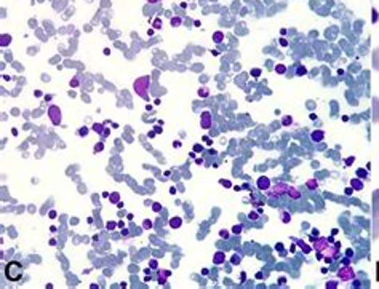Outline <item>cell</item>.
<instances>
[{"label":"cell","instance_id":"cell-1","mask_svg":"<svg viewBox=\"0 0 379 289\" xmlns=\"http://www.w3.org/2000/svg\"><path fill=\"white\" fill-rule=\"evenodd\" d=\"M315 249H317L319 253L325 254L326 261H328V257L335 259V257H338L339 254V243L331 245L328 238H319L317 241H315Z\"/></svg>","mask_w":379,"mask_h":289},{"label":"cell","instance_id":"cell-2","mask_svg":"<svg viewBox=\"0 0 379 289\" xmlns=\"http://www.w3.org/2000/svg\"><path fill=\"white\" fill-rule=\"evenodd\" d=\"M5 277H7L8 281H19L21 277H23V265L17 261L8 262L5 265Z\"/></svg>","mask_w":379,"mask_h":289},{"label":"cell","instance_id":"cell-3","mask_svg":"<svg viewBox=\"0 0 379 289\" xmlns=\"http://www.w3.org/2000/svg\"><path fill=\"white\" fill-rule=\"evenodd\" d=\"M147 88H149V77H143L140 80L135 82V91L140 94L141 98L147 99Z\"/></svg>","mask_w":379,"mask_h":289},{"label":"cell","instance_id":"cell-4","mask_svg":"<svg viewBox=\"0 0 379 289\" xmlns=\"http://www.w3.org/2000/svg\"><path fill=\"white\" fill-rule=\"evenodd\" d=\"M49 117L53 125H60L61 123V110L58 106H51L49 109Z\"/></svg>","mask_w":379,"mask_h":289},{"label":"cell","instance_id":"cell-5","mask_svg":"<svg viewBox=\"0 0 379 289\" xmlns=\"http://www.w3.org/2000/svg\"><path fill=\"white\" fill-rule=\"evenodd\" d=\"M338 277L343 281H351V280H354V278H355V272L352 270L351 267H343V269L338 272Z\"/></svg>","mask_w":379,"mask_h":289},{"label":"cell","instance_id":"cell-6","mask_svg":"<svg viewBox=\"0 0 379 289\" xmlns=\"http://www.w3.org/2000/svg\"><path fill=\"white\" fill-rule=\"evenodd\" d=\"M287 191H288V186H285V184H278V186L271 189L269 195H280V193H285Z\"/></svg>","mask_w":379,"mask_h":289},{"label":"cell","instance_id":"cell-7","mask_svg":"<svg viewBox=\"0 0 379 289\" xmlns=\"http://www.w3.org/2000/svg\"><path fill=\"white\" fill-rule=\"evenodd\" d=\"M200 125H202L203 130H208L212 127V115H210V112L202 114V122H200Z\"/></svg>","mask_w":379,"mask_h":289},{"label":"cell","instance_id":"cell-8","mask_svg":"<svg viewBox=\"0 0 379 289\" xmlns=\"http://www.w3.org/2000/svg\"><path fill=\"white\" fill-rule=\"evenodd\" d=\"M258 187H260L261 191H264V189L269 187V179H267V177H261V179L258 181Z\"/></svg>","mask_w":379,"mask_h":289},{"label":"cell","instance_id":"cell-9","mask_svg":"<svg viewBox=\"0 0 379 289\" xmlns=\"http://www.w3.org/2000/svg\"><path fill=\"white\" fill-rule=\"evenodd\" d=\"M287 193H288V197H292L293 200H298L299 197H301V195H299V192H298L296 189H294V187H288Z\"/></svg>","mask_w":379,"mask_h":289},{"label":"cell","instance_id":"cell-10","mask_svg":"<svg viewBox=\"0 0 379 289\" xmlns=\"http://www.w3.org/2000/svg\"><path fill=\"white\" fill-rule=\"evenodd\" d=\"M323 136H325L323 131H314V133H312V139L315 141V143H319V141L323 139Z\"/></svg>","mask_w":379,"mask_h":289},{"label":"cell","instance_id":"cell-11","mask_svg":"<svg viewBox=\"0 0 379 289\" xmlns=\"http://www.w3.org/2000/svg\"><path fill=\"white\" fill-rule=\"evenodd\" d=\"M170 227H173V229L181 227V219H180V218H173V219H170Z\"/></svg>","mask_w":379,"mask_h":289},{"label":"cell","instance_id":"cell-12","mask_svg":"<svg viewBox=\"0 0 379 289\" xmlns=\"http://www.w3.org/2000/svg\"><path fill=\"white\" fill-rule=\"evenodd\" d=\"M214 264H223L224 262V254L223 253H217V256H214Z\"/></svg>","mask_w":379,"mask_h":289},{"label":"cell","instance_id":"cell-13","mask_svg":"<svg viewBox=\"0 0 379 289\" xmlns=\"http://www.w3.org/2000/svg\"><path fill=\"white\" fill-rule=\"evenodd\" d=\"M352 187H354L355 191H362V189H363V184L355 179V181H352Z\"/></svg>","mask_w":379,"mask_h":289},{"label":"cell","instance_id":"cell-14","mask_svg":"<svg viewBox=\"0 0 379 289\" xmlns=\"http://www.w3.org/2000/svg\"><path fill=\"white\" fill-rule=\"evenodd\" d=\"M308 187L312 189V191H314V189H317V182H315V181H309L308 182Z\"/></svg>","mask_w":379,"mask_h":289},{"label":"cell","instance_id":"cell-15","mask_svg":"<svg viewBox=\"0 0 379 289\" xmlns=\"http://www.w3.org/2000/svg\"><path fill=\"white\" fill-rule=\"evenodd\" d=\"M119 193H114L112 197H110V202H114V203H119Z\"/></svg>","mask_w":379,"mask_h":289},{"label":"cell","instance_id":"cell-16","mask_svg":"<svg viewBox=\"0 0 379 289\" xmlns=\"http://www.w3.org/2000/svg\"><path fill=\"white\" fill-rule=\"evenodd\" d=\"M152 209H154V211H155V213H159V211H160V209H162V207H160V204H159V203H154V207H152Z\"/></svg>","mask_w":379,"mask_h":289},{"label":"cell","instance_id":"cell-17","mask_svg":"<svg viewBox=\"0 0 379 289\" xmlns=\"http://www.w3.org/2000/svg\"><path fill=\"white\" fill-rule=\"evenodd\" d=\"M94 131H96V133H101V130H103V125H94Z\"/></svg>","mask_w":379,"mask_h":289},{"label":"cell","instance_id":"cell-18","mask_svg":"<svg viewBox=\"0 0 379 289\" xmlns=\"http://www.w3.org/2000/svg\"><path fill=\"white\" fill-rule=\"evenodd\" d=\"M221 39H223V34H221V33H217V34H214V40H217V42H221Z\"/></svg>","mask_w":379,"mask_h":289},{"label":"cell","instance_id":"cell-19","mask_svg":"<svg viewBox=\"0 0 379 289\" xmlns=\"http://www.w3.org/2000/svg\"><path fill=\"white\" fill-rule=\"evenodd\" d=\"M151 227H152L151 220H144V229H151Z\"/></svg>","mask_w":379,"mask_h":289},{"label":"cell","instance_id":"cell-20","mask_svg":"<svg viewBox=\"0 0 379 289\" xmlns=\"http://www.w3.org/2000/svg\"><path fill=\"white\" fill-rule=\"evenodd\" d=\"M160 26H162V21H160V19H155V23H154V28H157V29H159V28H160Z\"/></svg>","mask_w":379,"mask_h":289},{"label":"cell","instance_id":"cell-21","mask_svg":"<svg viewBox=\"0 0 379 289\" xmlns=\"http://www.w3.org/2000/svg\"><path fill=\"white\" fill-rule=\"evenodd\" d=\"M180 23H181V21L178 19V18H176V19H171V24H173V26H180Z\"/></svg>","mask_w":379,"mask_h":289},{"label":"cell","instance_id":"cell-22","mask_svg":"<svg viewBox=\"0 0 379 289\" xmlns=\"http://www.w3.org/2000/svg\"><path fill=\"white\" fill-rule=\"evenodd\" d=\"M289 123H292V119H289V117L283 119V125H289Z\"/></svg>","mask_w":379,"mask_h":289},{"label":"cell","instance_id":"cell-23","mask_svg":"<svg viewBox=\"0 0 379 289\" xmlns=\"http://www.w3.org/2000/svg\"><path fill=\"white\" fill-rule=\"evenodd\" d=\"M277 72L283 73V72H285V67H283V66H278V67H277Z\"/></svg>","mask_w":379,"mask_h":289},{"label":"cell","instance_id":"cell-24","mask_svg":"<svg viewBox=\"0 0 379 289\" xmlns=\"http://www.w3.org/2000/svg\"><path fill=\"white\" fill-rule=\"evenodd\" d=\"M199 94H202V96H208V91L207 90H200Z\"/></svg>","mask_w":379,"mask_h":289},{"label":"cell","instance_id":"cell-25","mask_svg":"<svg viewBox=\"0 0 379 289\" xmlns=\"http://www.w3.org/2000/svg\"><path fill=\"white\" fill-rule=\"evenodd\" d=\"M376 280L379 281V262H378V265H376Z\"/></svg>","mask_w":379,"mask_h":289},{"label":"cell","instance_id":"cell-26","mask_svg":"<svg viewBox=\"0 0 379 289\" xmlns=\"http://www.w3.org/2000/svg\"><path fill=\"white\" fill-rule=\"evenodd\" d=\"M282 216H283V220H285V222H288V220H289V219H288V214H287V213H283Z\"/></svg>","mask_w":379,"mask_h":289},{"label":"cell","instance_id":"cell-27","mask_svg":"<svg viewBox=\"0 0 379 289\" xmlns=\"http://www.w3.org/2000/svg\"><path fill=\"white\" fill-rule=\"evenodd\" d=\"M151 267H152V269H157V262H155V261H152V262H151Z\"/></svg>","mask_w":379,"mask_h":289},{"label":"cell","instance_id":"cell-28","mask_svg":"<svg viewBox=\"0 0 379 289\" xmlns=\"http://www.w3.org/2000/svg\"><path fill=\"white\" fill-rule=\"evenodd\" d=\"M87 131H88L87 128H82V131H81V134H82V136H83V134H87Z\"/></svg>","mask_w":379,"mask_h":289},{"label":"cell","instance_id":"cell-29","mask_svg":"<svg viewBox=\"0 0 379 289\" xmlns=\"http://www.w3.org/2000/svg\"><path fill=\"white\" fill-rule=\"evenodd\" d=\"M240 230H242V227H235V229H234V232H235V234H240Z\"/></svg>","mask_w":379,"mask_h":289},{"label":"cell","instance_id":"cell-30","mask_svg":"<svg viewBox=\"0 0 379 289\" xmlns=\"http://www.w3.org/2000/svg\"><path fill=\"white\" fill-rule=\"evenodd\" d=\"M149 2H159V0H149Z\"/></svg>","mask_w":379,"mask_h":289}]
</instances>
